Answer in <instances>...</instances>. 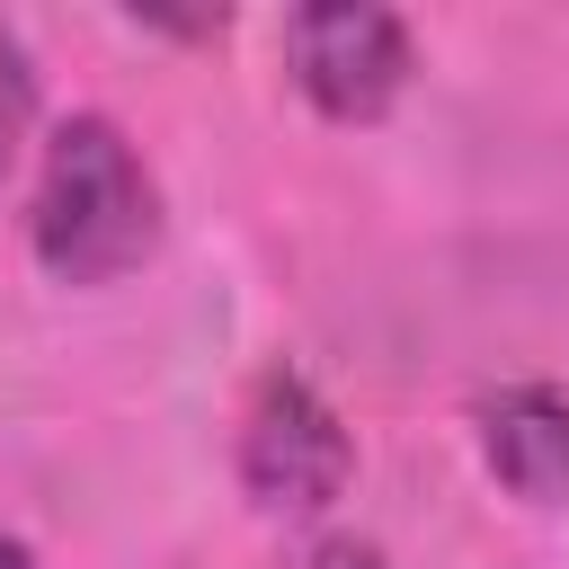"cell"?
<instances>
[{
  "mask_svg": "<svg viewBox=\"0 0 569 569\" xmlns=\"http://www.w3.org/2000/svg\"><path fill=\"white\" fill-rule=\"evenodd\" d=\"M240 480L258 507H329L347 480V427L302 373H267L240 427Z\"/></svg>",
  "mask_w": 569,
  "mask_h": 569,
  "instance_id": "obj_2",
  "label": "cell"
},
{
  "mask_svg": "<svg viewBox=\"0 0 569 569\" xmlns=\"http://www.w3.org/2000/svg\"><path fill=\"white\" fill-rule=\"evenodd\" d=\"M0 569H36V560H27V542H9V533H0Z\"/></svg>",
  "mask_w": 569,
  "mask_h": 569,
  "instance_id": "obj_7",
  "label": "cell"
},
{
  "mask_svg": "<svg viewBox=\"0 0 569 569\" xmlns=\"http://www.w3.org/2000/svg\"><path fill=\"white\" fill-rule=\"evenodd\" d=\"M284 44H293V80H302L311 107L338 116V124L382 116V107L400 98V80H409V36H400V18H382V9H302V18L284 27Z\"/></svg>",
  "mask_w": 569,
  "mask_h": 569,
  "instance_id": "obj_3",
  "label": "cell"
},
{
  "mask_svg": "<svg viewBox=\"0 0 569 569\" xmlns=\"http://www.w3.org/2000/svg\"><path fill=\"white\" fill-rule=\"evenodd\" d=\"M480 436H489V471H498L516 498L569 507V400H560V391H542V382L498 391L489 418H480Z\"/></svg>",
  "mask_w": 569,
  "mask_h": 569,
  "instance_id": "obj_4",
  "label": "cell"
},
{
  "mask_svg": "<svg viewBox=\"0 0 569 569\" xmlns=\"http://www.w3.org/2000/svg\"><path fill=\"white\" fill-rule=\"evenodd\" d=\"M27 124H36V71H27V44L0 27V169L18 160Z\"/></svg>",
  "mask_w": 569,
  "mask_h": 569,
  "instance_id": "obj_5",
  "label": "cell"
},
{
  "mask_svg": "<svg viewBox=\"0 0 569 569\" xmlns=\"http://www.w3.org/2000/svg\"><path fill=\"white\" fill-rule=\"evenodd\" d=\"M160 231V196L133 160V142L107 116H71L44 151V187H36V258L62 284H107L124 267H142Z\"/></svg>",
  "mask_w": 569,
  "mask_h": 569,
  "instance_id": "obj_1",
  "label": "cell"
},
{
  "mask_svg": "<svg viewBox=\"0 0 569 569\" xmlns=\"http://www.w3.org/2000/svg\"><path fill=\"white\" fill-rule=\"evenodd\" d=\"M293 569H382V551H365V542H320V551H302Z\"/></svg>",
  "mask_w": 569,
  "mask_h": 569,
  "instance_id": "obj_6",
  "label": "cell"
}]
</instances>
